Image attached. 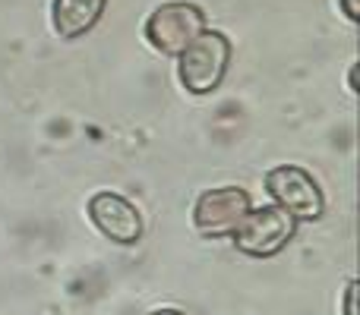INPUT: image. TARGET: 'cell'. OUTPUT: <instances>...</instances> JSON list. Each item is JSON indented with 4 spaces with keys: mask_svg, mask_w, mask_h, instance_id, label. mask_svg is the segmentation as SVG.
Returning <instances> with one entry per match:
<instances>
[{
    "mask_svg": "<svg viewBox=\"0 0 360 315\" xmlns=\"http://www.w3.org/2000/svg\"><path fill=\"white\" fill-rule=\"evenodd\" d=\"M149 315H186V312H180V309H155V312H149Z\"/></svg>",
    "mask_w": 360,
    "mask_h": 315,
    "instance_id": "obj_11",
    "label": "cell"
},
{
    "mask_svg": "<svg viewBox=\"0 0 360 315\" xmlns=\"http://www.w3.org/2000/svg\"><path fill=\"white\" fill-rule=\"evenodd\" d=\"M89 211V221H92V227L98 230L105 240L117 243V246H133V243L143 240V215H139V208L130 202L127 196H120V192H95L92 199H89L86 205Z\"/></svg>",
    "mask_w": 360,
    "mask_h": 315,
    "instance_id": "obj_6",
    "label": "cell"
},
{
    "mask_svg": "<svg viewBox=\"0 0 360 315\" xmlns=\"http://www.w3.org/2000/svg\"><path fill=\"white\" fill-rule=\"evenodd\" d=\"M266 192L272 205L285 208L294 221H319L326 211V196L310 170L297 164H278L266 173Z\"/></svg>",
    "mask_w": 360,
    "mask_h": 315,
    "instance_id": "obj_4",
    "label": "cell"
},
{
    "mask_svg": "<svg viewBox=\"0 0 360 315\" xmlns=\"http://www.w3.org/2000/svg\"><path fill=\"white\" fill-rule=\"evenodd\" d=\"M231 67V38L218 29H205L184 54L177 57L180 86L190 95H209L221 86Z\"/></svg>",
    "mask_w": 360,
    "mask_h": 315,
    "instance_id": "obj_1",
    "label": "cell"
},
{
    "mask_svg": "<svg viewBox=\"0 0 360 315\" xmlns=\"http://www.w3.org/2000/svg\"><path fill=\"white\" fill-rule=\"evenodd\" d=\"M105 10H108V0H54L51 22H54L57 38L76 41V38L89 35L98 25Z\"/></svg>",
    "mask_w": 360,
    "mask_h": 315,
    "instance_id": "obj_7",
    "label": "cell"
},
{
    "mask_svg": "<svg viewBox=\"0 0 360 315\" xmlns=\"http://www.w3.org/2000/svg\"><path fill=\"white\" fill-rule=\"evenodd\" d=\"M342 4V10H345V16L351 19V22H360V0H338Z\"/></svg>",
    "mask_w": 360,
    "mask_h": 315,
    "instance_id": "obj_9",
    "label": "cell"
},
{
    "mask_svg": "<svg viewBox=\"0 0 360 315\" xmlns=\"http://www.w3.org/2000/svg\"><path fill=\"white\" fill-rule=\"evenodd\" d=\"M294 227H297V221L285 208L262 205V208H250L243 215V221L234 227L231 240H234L237 253L250 255V259H272L291 243Z\"/></svg>",
    "mask_w": 360,
    "mask_h": 315,
    "instance_id": "obj_3",
    "label": "cell"
},
{
    "mask_svg": "<svg viewBox=\"0 0 360 315\" xmlns=\"http://www.w3.org/2000/svg\"><path fill=\"white\" fill-rule=\"evenodd\" d=\"M253 208L247 189L240 186H215V189L199 192L193 205V227L205 240H221L231 236L234 227L243 221V215Z\"/></svg>",
    "mask_w": 360,
    "mask_h": 315,
    "instance_id": "obj_5",
    "label": "cell"
},
{
    "mask_svg": "<svg viewBox=\"0 0 360 315\" xmlns=\"http://www.w3.org/2000/svg\"><path fill=\"white\" fill-rule=\"evenodd\" d=\"M345 315H357V281H348L345 287Z\"/></svg>",
    "mask_w": 360,
    "mask_h": 315,
    "instance_id": "obj_8",
    "label": "cell"
},
{
    "mask_svg": "<svg viewBox=\"0 0 360 315\" xmlns=\"http://www.w3.org/2000/svg\"><path fill=\"white\" fill-rule=\"evenodd\" d=\"M357 76H360V63H354V67H351V73H348V86H351V95H354V98L360 95V79H357Z\"/></svg>",
    "mask_w": 360,
    "mask_h": 315,
    "instance_id": "obj_10",
    "label": "cell"
},
{
    "mask_svg": "<svg viewBox=\"0 0 360 315\" xmlns=\"http://www.w3.org/2000/svg\"><path fill=\"white\" fill-rule=\"evenodd\" d=\"M205 25L202 6L190 4V0H168V4L155 6L152 16L146 19V38L158 54L180 57L193 41H196Z\"/></svg>",
    "mask_w": 360,
    "mask_h": 315,
    "instance_id": "obj_2",
    "label": "cell"
}]
</instances>
